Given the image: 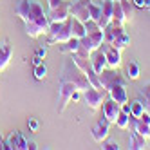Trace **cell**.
I'll return each mask as SVG.
<instances>
[{"label":"cell","mask_w":150,"mask_h":150,"mask_svg":"<svg viewBox=\"0 0 150 150\" xmlns=\"http://www.w3.org/2000/svg\"><path fill=\"white\" fill-rule=\"evenodd\" d=\"M112 22L121 24V25L127 24V18H125V15H123V9H121L120 0H114V6H112Z\"/></svg>","instance_id":"21"},{"label":"cell","mask_w":150,"mask_h":150,"mask_svg":"<svg viewBox=\"0 0 150 150\" xmlns=\"http://www.w3.org/2000/svg\"><path fill=\"white\" fill-rule=\"evenodd\" d=\"M128 117H130V114H127V112H120L116 117V125L117 128H128Z\"/></svg>","instance_id":"30"},{"label":"cell","mask_w":150,"mask_h":150,"mask_svg":"<svg viewBox=\"0 0 150 150\" xmlns=\"http://www.w3.org/2000/svg\"><path fill=\"white\" fill-rule=\"evenodd\" d=\"M145 110H146V109H145V105H143L141 98H137V100L130 101V116H134V117H141Z\"/></svg>","instance_id":"23"},{"label":"cell","mask_w":150,"mask_h":150,"mask_svg":"<svg viewBox=\"0 0 150 150\" xmlns=\"http://www.w3.org/2000/svg\"><path fill=\"white\" fill-rule=\"evenodd\" d=\"M80 94H81L80 91H74V92H72V98H71V101H78V100H80Z\"/></svg>","instance_id":"39"},{"label":"cell","mask_w":150,"mask_h":150,"mask_svg":"<svg viewBox=\"0 0 150 150\" xmlns=\"http://www.w3.org/2000/svg\"><path fill=\"white\" fill-rule=\"evenodd\" d=\"M128 128L134 130V132H137L139 136H143L145 139H150V125L143 123L139 117H134V116L128 117Z\"/></svg>","instance_id":"15"},{"label":"cell","mask_w":150,"mask_h":150,"mask_svg":"<svg viewBox=\"0 0 150 150\" xmlns=\"http://www.w3.org/2000/svg\"><path fill=\"white\" fill-rule=\"evenodd\" d=\"M85 35H87V31H85V24L80 22L78 18H72V36L83 38Z\"/></svg>","instance_id":"24"},{"label":"cell","mask_w":150,"mask_h":150,"mask_svg":"<svg viewBox=\"0 0 150 150\" xmlns=\"http://www.w3.org/2000/svg\"><path fill=\"white\" fill-rule=\"evenodd\" d=\"M121 110H123V112H127V114H130V101L123 103V105H121Z\"/></svg>","instance_id":"38"},{"label":"cell","mask_w":150,"mask_h":150,"mask_svg":"<svg viewBox=\"0 0 150 150\" xmlns=\"http://www.w3.org/2000/svg\"><path fill=\"white\" fill-rule=\"evenodd\" d=\"M139 63L137 62H128L127 63V78L128 80H137L139 78Z\"/></svg>","instance_id":"25"},{"label":"cell","mask_w":150,"mask_h":150,"mask_svg":"<svg viewBox=\"0 0 150 150\" xmlns=\"http://www.w3.org/2000/svg\"><path fill=\"white\" fill-rule=\"evenodd\" d=\"M92 51H96V47L92 45V42H91V38L85 35L83 38H80V45H78V51H76V54H80V56H85V58H89L91 54H92Z\"/></svg>","instance_id":"18"},{"label":"cell","mask_w":150,"mask_h":150,"mask_svg":"<svg viewBox=\"0 0 150 150\" xmlns=\"http://www.w3.org/2000/svg\"><path fill=\"white\" fill-rule=\"evenodd\" d=\"M87 36L91 38L92 45H94L96 49H100V47H101V44L105 42V35H103V29H98V31H94V33H91V35H87Z\"/></svg>","instance_id":"26"},{"label":"cell","mask_w":150,"mask_h":150,"mask_svg":"<svg viewBox=\"0 0 150 150\" xmlns=\"http://www.w3.org/2000/svg\"><path fill=\"white\" fill-rule=\"evenodd\" d=\"M47 45L51 44H65L72 38V16H69L63 22H51L47 29Z\"/></svg>","instance_id":"3"},{"label":"cell","mask_w":150,"mask_h":150,"mask_svg":"<svg viewBox=\"0 0 150 150\" xmlns=\"http://www.w3.org/2000/svg\"><path fill=\"white\" fill-rule=\"evenodd\" d=\"M146 9H148V11H150V6H148V7H146Z\"/></svg>","instance_id":"44"},{"label":"cell","mask_w":150,"mask_h":150,"mask_svg":"<svg viewBox=\"0 0 150 150\" xmlns=\"http://www.w3.org/2000/svg\"><path fill=\"white\" fill-rule=\"evenodd\" d=\"M78 45H80V38L72 36L71 40L65 42V44H58V51L62 54H72V52L78 51Z\"/></svg>","instance_id":"19"},{"label":"cell","mask_w":150,"mask_h":150,"mask_svg":"<svg viewBox=\"0 0 150 150\" xmlns=\"http://www.w3.org/2000/svg\"><path fill=\"white\" fill-rule=\"evenodd\" d=\"M47 2H49V9H54L63 2V0H47Z\"/></svg>","instance_id":"35"},{"label":"cell","mask_w":150,"mask_h":150,"mask_svg":"<svg viewBox=\"0 0 150 150\" xmlns=\"http://www.w3.org/2000/svg\"><path fill=\"white\" fill-rule=\"evenodd\" d=\"M107 94H109V98H112L116 103H120V105L128 101V94H127V89H125V83L112 85V87L107 91Z\"/></svg>","instance_id":"14"},{"label":"cell","mask_w":150,"mask_h":150,"mask_svg":"<svg viewBox=\"0 0 150 150\" xmlns=\"http://www.w3.org/2000/svg\"><path fill=\"white\" fill-rule=\"evenodd\" d=\"M27 125H29V130H31V132H38V128H40V123H38V120H35V117H29Z\"/></svg>","instance_id":"33"},{"label":"cell","mask_w":150,"mask_h":150,"mask_svg":"<svg viewBox=\"0 0 150 150\" xmlns=\"http://www.w3.org/2000/svg\"><path fill=\"white\" fill-rule=\"evenodd\" d=\"M15 13L24 20L25 35L29 38H38L47 33L51 22L38 0H18L15 6Z\"/></svg>","instance_id":"1"},{"label":"cell","mask_w":150,"mask_h":150,"mask_svg":"<svg viewBox=\"0 0 150 150\" xmlns=\"http://www.w3.org/2000/svg\"><path fill=\"white\" fill-rule=\"evenodd\" d=\"M11 56H13V45L9 44V40H4L0 44V72L7 69Z\"/></svg>","instance_id":"16"},{"label":"cell","mask_w":150,"mask_h":150,"mask_svg":"<svg viewBox=\"0 0 150 150\" xmlns=\"http://www.w3.org/2000/svg\"><path fill=\"white\" fill-rule=\"evenodd\" d=\"M146 146V139L143 136H139L137 132L130 130V137H128V148L130 150H141Z\"/></svg>","instance_id":"20"},{"label":"cell","mask_w":150,"mask_h":150,"mask_svg":"<svg viewBox=\"0 0 150 150\" xmlns=\"http://www.w3.org/2000/svg\"><path fill=\"white\" fill-rule=\"evenodd\" d=\"M42 60H44V58H40V56H35V58H33V63H35V65H38V63H42Z\"/></svg>","instance_id":"42"},{"label":"cell","mask_w":150,"mask_h":150,"mask_svg":"<svg viewBox=\"0 0 150 150\" xmlns=\"http://www.w3.org/2000/svg\"><path fill=\"white\" fill-rule=\"evenodd\" d=\"M110 45H114L116 49L123 51V49H127L128 45H130V36H128L125 31H123V33H120V35H117V36L110 42Z\"/></svg>","instance_id":"22"},{"label":"cell","mask_w":150,"mask_h":150,"mask_svg":"<svg viewBox=\"0 0 150 150\" xmlns=\"http://www.w3.org/2000/svg\"><path fill=\"white\" fill-rule=\"evenodd\" d=\"M120 4H121V9H123V15L127 18V22H130L132 16H134V4L130 0H120Z\"/></svg>","instance_id":"27"},{"label":"cell","mask_w":150,"mask_h":150,"mask_svg":"<svg viewBox=\"0 0 150 150\" xmlns=\"http://www.w3.org/2000/svg\"><path fill=\"white\" fill-rule=\"evenodd\" d=\"M35 78L36 80H45L47 78V67H45L44 62L38 63V65H35Z\"/></svg>","instance_id":"31"},{"label":"cell","mask_w":150,"mask_h":150,"mask_svg":"<svg viewBox=\"0 0 150 150\" xmlns=\"http://www.w3.org/2000/svg\"><path fill=\"white\" fill-rule=\"evenodd\" d=\"M101 51L105 52V58H107V67L110 69H120L121 67V51L116 49L110 44H101Z\"/></svg>","instance_id":"7"},{"label":"cell","mask_w":150,"mask_h":150,"mask_svg":"<svg viewBox=\"0 0 150 150\" xmlns=\"http://www.w3.org/2000/svg\"><path fill=\"white\" fill-rule=\"evenodd\" d=\"M78 91L71 81H58V101H56V112L62 114L65 112L67 105L71 103V98H72V92Z\"/></svg>","instance_id":"4"},{"label":"cell","mask_w":150,"mask_h":150,"mask_svg":"<svg viewBox=\"0 0 150 150\" xmlns=\"http://www.w3.org/2000/svg\"><path fill=\"white\" fill-rule=\"evenodd\" d=\"M98 29H101L100 25H98V22L96 20H92V18H89L87 22H85V31H87V35H91V33H94V31H98Z\"/></svg>","instance_id":"32"},{"label":"cell","mask_w":150,"mask_h":150,"mask_svg":"<svg viewBox=\"0 0 150 150\" xmlns=\"http://www.w3.org/2000/svg\"><path fill=\"white\" fill-rule=\"evenodd\" d=\"M27 148H29V150H36V148H38V145H36L35 141H27Z\"/></svg>","instance_id":"41"},{"label":"cell","mask_w":150,"mask_h":150,"mask_svg":"<svg viewBox=\"0 0 150 150\" xmlns=\"http://www.w3.org/2000/svg\"><path fill=\"white\" fill-rule=\"evenodd\" d=\"M100 83H101V89L107 92L112 85H117V83H125L123 76L120 72H117V69H110L109 71H101L100 72Z\"/></svg>","instance_id":"6"},{"label":"cell","mask_w":150,"mask_h":150,"mask_svg":"<svg viewBox=\"0 0 150 150\" xmlns=\"http://www.w3.org/2000/svg\"><path fill=\"white\" fill-rule=\"evenodd\" d=\"M89 15L92 20H96V22H100V18H101V6L100 4H94L92 0L89 2ZM100 25V24H98Z\"/></svg>","instance_id":"29"},{"label":"cell","mask_w":150,"mask_h":150,"mask_svg":"<svg viewBox=\"0 0 150 150\" xmlns=\"http://www.w3.org/2000/svg\"><path fill=\"white\" fill-rule=\"evenodd\" d=\"M45 54H47V47H40L36 51V56H40V58H45Z\"/></svg>","instance_id":"37"},{"label":"cell","mask_w":150,"mask_h":150,"mask_svg":"<svg viewBox=\"0 0 150 150\" xmlns=\"http://www.w3.org/2000/svg\"><path fill=\"white\" fill-rule=\"evenodd\" d=\"M100 6H101V18H100L98 24H100L101 29H105L107 25L112 22V6H114V0H103Z\"/></svg>","instance_id":"17"},{"label":"cell","mask_w":150,"mask_h":150,"mask_svg":"<svg viewBox=\"0 0 150 150\" xmlns=\"http://www.w3.org/2000/svg\"><path fill=\"white\" fill-rule=\"evenodd\" d=\"M89 60H91V67L94 69L96 74H100L101 71H105V67H107V58H105V52L101 51V47L96 49V51H92V54L89 56Z\"/></svg>","instance_id":"13"},{"label":"cell","mask_w":150,"mask_h":150,"mask_svg":"<svg viewBox=\"0 0 150 150\" xmlns=\"http://www.w3.org/2000/svg\"><path fill=\"white\" fill-rule=\"evenodd\" d=\"M69 16H71V2H67V0H63L58 7L49 9V13H47L49 22H63Z\"/></svg>","instance_id":"9"},{"label":"cell","mask_w":150,"mask_h":150,"mask_svg":"<svg viewBox=\"0 0 150 150\" xmlns=\"http://www.w3.org/2000/svg\"><path fill=\"white\" fill-rule=\"evenodd\" d=\"M89 2L91 0H74V2H71V16L78 18L80 22L85 24L91 18V15H89Z\"/></svg>","instance_id":"8"},{"label":"cell","mask_w":150,"mask_h":150,"mask_svg":"<svg viewBox=\"0 0 150 150\" xmlns=\"http://www.w3.org/2000/svg\"><path fill=\"white\" fill-rule=\"evenodd\" d=\"M103 148H105V150H120L121 146L117 145V143H105V145H103Z\"/></svg>","instance_id":"34"},{"label":"cell","mask_w":150,"mask_h":150,"mask_svg":"<svg viewBox=\"0 0 150 150\" xmlns=\"http://www.w3.org/2000/svg\"><path fill=\"white\" fill-rule=\"evenodd\" d=\"M139 98H143V105H145V109L146 112H150V83L148 85H143L141 89H139Z\"/></svg>","instance_id":"28"},{"label":"cell","mask_w":150,"mask_h":150,"mask_svg":"<svg viewBox=\"0 0 150 150\" xmlns=\"http://www.w3.org/2000/svg\"><path fill=\"white\" fill-rule=\"evenodd\" d=\"M101 109H103V116L107 117V120H109L110 123H116L117 114L121 112V105L116 103L112 98H107V100L103 101V105H101Z\"/></svg>","instance_id":"12"},{"label":"cell","mask_w":150,"mask_h":150,"mask_svg":"<svg viewBox=\"0 0 150 150\" xmlns=\"http://www.w3.org/2000/svg\"><path fill=\"white\" fill-rule=\"evenodd\" d=\"M134 6H136V7L145 9V0H134Z\"/></svg>","instance_id":"40"},{"label":"cell","mask_w":150,"mask_h":150,"mask_svg":"<svg viewBox=\"0 0 150 150\" xmlns=\"http://www.w3.org/2000/svg\"><path fill=\"white\" fill-rule=\"evenodd\" d=\"M60 81H71L80 92H85L89 87H92L87 80V76L83 74V71L71 60V56H69V60H65V63H63V67H62Z\"/></svg>","instance_id":"2"},{"label":"cell","mask_w":150,"mask_h":150,"mask_svg":"<svg viewBox=\"0 0 150 150\" xmlns=\"http://www.w3.org/2000/svg\"><path fill=\"white\" fill-rule=\"evenodd\" d=\"M0 148L4 150V139H2V134H0Z\"/></svg>","instance_id":"43"},{"label":"cell","mask_w":150,"mask_h":150,"mask_svg":"<svg viewBox=\"0 0 150 150\" xmlns=\"http://www.w3.org/2000/svg\"><path fill=\"white\" fill-rule=\"evenodd\" d=\"M110 121L107 120V117L103 116L101 120H98V123H96L92 127V137H94V141H98V143H103L107 137H109V132H110Z\"/></svg>","instance_id":"10"},{"label":"cell","mask_w":150,"mask_h":150,"mask_svg":"<svg viewBox=\"0 0 150 150\" xmlns=\"http://www.w3.org/2000/svg\"><path fill=\"white\" fill-rule=\"evenodd\" d=\"M139 120H141L143 123H146V125H150V112H146V110H145V112H143V116L139 117Z\"/></svg>","instance_id":"36"},{"label":"cell","mask_w":150,"mask_h":150,"mask_svg":"<svg viewBox=\"0 0 150 150\" xmlns=\"http://www.w3.org/2000/svg\"><path fill=\"white\" fill-rule=\"evenodd\" d=\"M105 91L101 89H94V87H89L87 91L83 92V100H85V105L89 107V109L96 110V109H100V107L103 105L105 101Z\"/></svg>","instance_id":"5"},{"label":"cell","mask_w":150,"mask_h":150,"mask_svg":"<svg viewBox=\"0 0 150 150\" xmlns=\"http://www.w3.org/2000/svg\"><path fill=\"white\" fill-rule=\"evenodd\" d=\"M4 150H27V139L22 132H11L4 141Z\"/></svg>","instance_id":"11"}]
</instances>
